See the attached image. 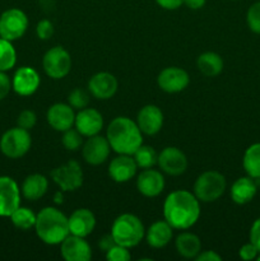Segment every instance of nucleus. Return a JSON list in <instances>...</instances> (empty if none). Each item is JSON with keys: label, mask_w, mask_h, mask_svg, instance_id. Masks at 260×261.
I'll return each mask as SVG.
<instances>
[{"label": "nucleus", "mask_w": 260, "mask_h": 261, "mask_svg": "<svg viewBox=\"0 0 260 261\" xmlns=\"http://www.w3.org/2000/svg\"><path fill=\"white\" fill-rule=\"evenodd\" d=\"M163 217L172 228H190L198 222L200 217L199 200L190 191H172L168 194L163 204Z\"/></svg>", "instance_id": "1"}, {"label": "nucleus", "mask_w": 260, "mask_h": 261, "mask_svg": "<svg viewBox=\"0 0 260 261\" xmlns=\"http://www.w3.org/2000/svg\"><path fill=\"white\" fill-rule=\"evenodd\" d=\"M106 138L111 149L119 154L133 155L143 144L142 132L137 122L125 116L116 117L110 122Z\"/></svg>", "instance_id": "2"}, {"label": "nucleus", "mask_w": 260, "mask_h": 261, "mask_svg": "<svg viewBox=\"0 0 260 261\" xmlns=\"http://www.w3.org/2000/svg\"><path fill=\"white\" fill-rule=\"evenodd\" d=\"M38 239L46 245H59L70 234L69 218L59 209L47 206L36 216L35 224Z\"/></svg>", "instance_id": "3"}, {"label": "nucleus", "mask_w": 260, "mask_h": 261, "mask_svg": "<svg viewBox=\"0 0 260 261\" xmlns=\"http://www.w3.org/2000/svg\"><path fill=\"white\" fill-rule=\"evenodd\" d=\"M111 234L117 245L127 247H134L142 241L145 231L142 221L134 214L125 213L117 217L111 227Z\"/></svg>", "instance_id": "4"}, {"label": "nucleus", "mask_w": 260, "mask_h": 261, "mask_svg": "<svg viewBox=\"0 0 260 261\" xmlns=\"http://www.w3.org/2000/svg\"><path fill=\"white\" fill-rule=\"evenodd\" d=\"M226 190V178L218 171L203 172L195 181L194 195L199 201L212 203L221 198Z\"/></svg>", "instance_id": "5"}, {"label": "nucleus", "mask_w": 260, "mask_h": 261, "mask_svg": "<svg viewBox=\"0 0 260 261\" xmlns=\"http://www.w3.org/2000/svg\"><path fill=\"white\" fill-rule=\"evenodd\" d=\"M31 144H32V139L28 130L17 126L7 130L2 135L0 150L5 157L17 160V158L23 157L30 150Z\"/></svg>", "instance_id": "6"}, {"label": "nucleus", "mask_w": 260, "mask_h": 261, "mask_svg": "<svg viewBox=\"0 0 260 261\" xmlns=\"http://www.w3.org/2000/svg\"><path fill=\"white\" fill-rule=\"evenodd\" d=\"M28 28V18L23 10L12 8L0 15V37L14 41L22 37Z\"/></svg>", "instance_id": "7"}, {"label": "nucleus", "mask_w": 260, "mask_h": 261, "mask_svg": "<svg viewBox=\"0 0 260 261\" xmlns=\"http://www.w3.org/2000/svg\"><path fill=\"white\" fill-rule=\"evenodd\" d=\"M42 66L45 73L53 79H61L69 74L71 69V58L61 46L50 48L43 55Z\"/></svg>", "instance_id": "8"}, {"label": "nucleus", "mask_w": 260, "mask_h": 261, "mask_svg": "<svg viewBox=\"0 0 260 261\" xmlns=\"http://www.w3.org/2000/svg\"><path fill=\"white\" fill-rule=\"evenodd\" d=\"M51 178L63 191H75L83 184L84 176L76 161H69L51 171Z\"/></svg>", "instance_id": "9"}, {"label": "nucleus", "mask_w": 260, "mask_h": 261, "mask_svg": "<svg viewBox=\"0 0 260 261\" xmlns=\"http://www.w3.org/2000/svg\"><path fill=\"white\" fill-rule=\"evenodd\" d=\"M20 206V189L8 176L0 177V217H10Z\"/></svg>", "instance_id": "10"}, {"label": "nucleus", "mask_w": 260, "mask_h": 261, "mask_svg": "<svg viewBox=\"0 0 260 261\" xmlns=\"http://www.w3.org/2000/svg\"><path fill=\"white\" fill-rule=\"evenodd\" d=\"M158 166L170 176H180L188 168L185 153L176 147H167L158 154Z\"/></svg>", "instance_id": "11"}, {"label": "nucleus", "mask_w": 260, "mask_h": 261, "mask_svg": "<svg viewBox=\"0 0 260 261\" xmlns=\"http://www.w3.org/2000/svg\"><path fill=\"white\" fill-rule=\"evenodd\" d=\"M157 83L160 88L167 93H178L189 86L190 76L184 69L170 66L161 71L157 78Z\"/></svg>", "instance_id": "12"}, {"label": "nucleus", "mask_w": 260, "mask_h": 261, "mask_svg": "<svg viewBox=\"0 0 260 261\" xmlns=\"http://www.w3.org/2000/svg\"><path fill=\"white\" fill-rule=\"evenodd\" d=\"M61 256L66 261H89L92 257V250L84 237L69 234L61 242Z\"/></svg>", "instance_id": "13"}, {"label": "nucleus", "mask_w": 260, "mask_h": 261, "mask_svg": "<svg viewBox=\"0 0 260 261\" xmlns=\"http://www.w3.org/2000/svg\"><path fill=\"white\" fill-rule=\"evenodd\" d=\"M110 143L107 138L101 135L89 137L83 145V158L87 163L92 166H98L106 162L110 154Z\"/></svg>", "instance_id": "14"}, {"label": "nucleus", "mask_w": 260, "mask_h": 261, "mask_svg": "<svg viewBox=\"0 0 260 261\" xmlns=\"http://www.w3.org/2000/svg\"><path fill=\"white\" fill-rule=\"evenodd\" d=\"M41 83L40 75L31 66H22L14 73L12 88L19 96H31L38 89Z\"/></svg>", "instance_id": "15"}, {"label": "nucleus", "mask_w": 260, "mask_h": 261, "mask_svg": "<svg viewBox=\"0 0 260 261\" xmlns=\"http://www.w3.org/2000/svg\"><path fill=\"white\" fill-rule=\"evenodd\" d=\"M137 189L147 198H155L165 189V177L160 171L144 168L137 178Z\"/></svg>", "instance_id": "16"}, {"label": "nucleus", "mask_w": 260, "mask_h": 261, "mask_svg": "<svg viewBox=\"0 0 260 261\" xmlns=\"http://www.w3.org/2000/svg\"><path fill=\"white\" fill-rule=\"evenodd\" d=\"M75 129L83 137H93L97 135L103 127V117L94 109H82L75 115Z\"/></svg>", "instance_id": "17"}, {"label": "nucleus", "mask_w": 260, "mask_h": 261, "mask_svg": "<svg viewBox=\"0 0 260 261\" xmlns=\"http://www.w3.org/2000/svg\"><path fill=\"white\" fill-rule=\"evenodd\" d=\"M137 125L140 132L145 135H154L162 129L163 114L160 107L154 105H147L138 112Z\"/></svg>", "instance_id": "18"}, {"label": "nucleus", "mask_w": 260, "mask_h": 261, "mask_svg": "<svg viewBox=\"0 0 260 261\" xmlns=\"http://www.w3.org/2000/svg\"><path fill=\"white\" fill-rule=\"evenodd\" d=\"M117 79L106 71L94 74L88 82L89 92L98 99H109L114 97L117 91Z\"/></svg>", "instance_id": "19"}, {"label": "nucleus", "mask_w": 260, "mask_h": 261, "mask_svg": "<svg viewBox=\"0 0 260 261\" xmlns=\"http://www.w3.org/2000/svg\"><path fill=\"white\" fill-rule=\"evenodd\" d=\"M138 166L130 154H120L110 162L109 175L115 182H127L135 176Z\"/></svg>", "instance_id": "20"}, {"label": "nucleus", "mask_w": 260, "mask_h": 261, "mask_svg": "<svg viewBox=\"0 0 260 261\" xmlns=\"http://www.w3.org/2000/svg\"><path fill=\"white\" fill-rule=\"evenodd\" d=\"M75 121L73 107L66 103H55L48 109L47 122L56 132H65L70 129Z\"/></svg>", "instance_id": "21"}, {"label": "nucleus", "mask_w": 260, "mask_h": 261, "mask_svg": "<svg viewBox=\"0 0 260 261\" xmlns=\"http://www.w3.org/2000/svg\"><path fill=\"white\" fill-rule=\"evenodd\" d=\"M96 227V217L89 209H76L69 217V231L71 234L87 237L93 232Z\"/></svg>", "instance_id": "22"}, {"label": "nucleus", "mask_w": 260, "mask_h": 261, "mask_svg": "<svg viewBox=\"0 0 260 261\" xmlns=\"http://www.w3.org/2000/svg\"><path fill=\"white\" fill-rule=\"evenodd\" d=\"M257 193V182L250 176L237 178L231 188V198L239 205L250 203Z\"/></svg>", "instance_id": "23"}, {"label": "nucleus", "mask_w": 260, "mask_h": 261, "mask_svg": "<svg viewBox=\"0 0 260 261\" xmlns=\"http://www.w3.org/2000/svg\"><path fill=\"white\" fill-rule=\"evenodd\" d=\"M172 227L166 221H157L148 228L145 233L148 245L153 249H162L172 239Z\"/></svg>", "instance_id": "24"}, {"label": "nucleus", "mask_w": 260, "mask_h": 261, "mask_svg": "<svg viewBox=\"0 0 260 261\" xmlns=\"http://www.w3.org/2000/svg\"><path fill=\"white\" fill-rule=\"evenodd\" d=\"M48 189V181L41 173H33L27 176L22 184L20 193L27 200L35 201L42 198Z\"/></svg>", "instance_id": "25"}, {"label": "nucleus", "mask_w": 260, "mask_h": 261, "mask_svg": "<svg viewBox=\"0 0 260 261\" xmlns=\"http://www.w3.org/2000/svg\"><path fill=\"white\" fill-rule=\"evenodd\" d=\"M175 245L178 254L186 259H195L199 252L201 251L200 239L190 232H184V233L178 234Z\"/></svg>", "instance_id": "26"}, {"label": "nucleus", "mask_w": 260, "mask_h": 261, "mask_svg": "<svg viewBox=\"0 0 260 261\" xmlns=\"http://www.w3.org/2000/svg\"><path fill=\"white\" fill-rule=\"evenodd\" d=\"M198 69L200 70L201 74L205 76H217L222 70H223V60L221 56L216 53H208L201 54L196 61Z\"/></svg>", "instance_id": "27"}, {"label": "nucleus", "mask_w": 260, "mask_h": 261, "mask_svg": "<svg viewBox=\"0 0 260 261\" xmlns=\"http://www.w3.org/2000/svg\"><path fill=\"white\" fill-rule=\"evenodd\" d=\"M242 166L247 176L252 178H260V143H255L245 150Z\"/></svg>", "instance_id": "28"}, {"label": "nucleus", "mask_w": 260, "mask_h": 261, "mask_svg": "<svg viewBox=\"0 0 260 261\" xmlns=\"http://www.w3.org/2000/svg\"><path fill=\"white\" fill-rule=\"evenodd\" d=\"M10 219H12L13 226L22 231H27V229L35 227L36 224V214L30 208H24V206H19L18 209H15L10 216Z\"/></svg>", "instance_id": "29"}, {"label": "nucleus", "mask_w": 260, "mask_h": 261, "mask_svg": "<svg viewBox=\"0 0 260 261\" xmlns=\"http://www.w3.org/2000/svg\"><path fill=\"white\" fill-rule=\"evenodd\" d=\"M134 161L138 167L140 168H152L158 162V154L154 148L149 145H140L134 152Z\"/></svg>", "instance_id": "30"}, {"label": "nucleus", "mask_w": 260, "mask_h": 261, "mask_svg": "<svg viewBox=\"0 0 260 261\" xmlns=\"http://www.w3.org/2000/svg\"><path fill=\"white\" fill-rule=\"evenodd\" d=\"M17 61V53L12 41L0 37V71L10 70Z\"/></svg>", "instance_id": "31"}, {"label": "nucleus", "mask_w": 260, "mask_h": 261, "mask_svg": "<svg viewBox=\"0 0 260 261\" xmlns=\"http://www.w3.org/2000/svg\"><path fill=\"white\" fill-rule=\"evenodd\" d=\"M63 138H61V142L63 145L65 147V149L68 150H76L82 144H83V140L82 137L83 135L78 132L76 129H68L65 132H63Z\"/></svg>", "instance_id": "32"}, {"label": "nucleus", "mask_w": 260, "mask_h": 261, "mask_svg": "<svg viewBox=\"0 0 260 261\" xmlns=\"http://www.w3.org/2000/svg\"><path fill=\"white\" fill-rule=\"evenodd\" d=\"M69 105H70L73 109H86L89 103V96L84 89L82 88H75L70 92L68 97Z\"/></svg>", "instance_id": "33"}, {"label": "nucleus", "mask_w": 260, "mask_h": 261, "mask_svg": "<svg viewBox=\"0 0 260 261\" xmlns=\"http://www.w3.org/2000/svg\"><path fill=\"white\" fill-rule=\"evenodd\" d=\"M246 22L250 30L260 35V2L254 3L246 13Z\"/></svg>", "instance_id": "34"}, {"label": "nucleus", "mask_w": 260, "mask_h": 261, "mask_svg": "<svg viewBox=\"0 0 260 261\" xmlns=\"http://www.w3.org/2000/svg\"><path fill=\"white\" fill-rule=\"evenodd\" d=\"M105 254H106V259L109 261H127L132 259L127 247H124L117 244L114 247H111L109 251L105 252Z\"/></svg>", "instance_id": "35"}, {"label": "nucleus", "mask_w": 260, "mask_h": 261, "mask_svg": "<svg viewBox=\"0 0 260 261\" xmlns=\"http://www.w3.org/2000/svg\"><path fill=\"white\" fill-rule=\"evenodd\" d=\"M36 121H37L36 114L33 111H31V110H24V111H22L17 119L18 126L25 130L32 129L36 125Z\"/></svg>", "instance_id": "36"}, {"label": "nucleus", "mask_w": 260, "mask_h": 261, "mask_svg": "<svg viewBox=\"0 0 260 261\" xmlns=\"http://www.w3.org/2000/svg\"><path fill=\"white\" fill-rule=\"evenodd\" d=\"M36 33H37L40 40H48V38L53 37L54 24L51 23V20L48 19L40 20V22L37 23V27H36Z\"/></svg>", "instance_id": "37"}, {"label": "nucleus", "mask_w": 260, "mask_h": 261, "mask_svg": "<svg viewBox=\"0 0 260 261\" xmlns=\"http://www.w3.org/2000/svg\"><path fill=\"white\" fill-rule=\"evenodd\" d=\"M239 255L242 260H246V261L254 260V259H256L257 255H259V250H257L256 247L251 244V242H249V244L244 245V246L240 249Z\"/></svg>", "instance_id": "38"}, {"label": "nucleus", "mask_w": 260, "mask_h": 261, "mask_svg": "<svg viewBox=\"0 0 260 261\" xmlns=\"http://www.w3.org/2000/svg\"><path fill=\"white\" fill-rule=\"evenodd\" d=\"M10 89H12V81L5 74V71H0V101L9 94Z\"/></svg>", "instance_id": "39"}, {"label": "nucleus", "mask_w": 260, "mask_h": 261, "mask_svg": "<svg viewBox=\"0 0 260 261\" xmlns=\"http://www.w3.org/2000/svg\"><path fill=\"white\" fill-rule=\"evenodd\" d=\"M250 242L259 250L260 252V218L252 223L251 229H250Z\"/></svg>", "instance_id": "40"}, {"label": "nucleus", "mask_w": 260, "mask_h": 261, "mask_svg": "<svg viewBox=\"0 0 260 261\" xmlns=\"http://www.w3.org/2000/svg\"><path fill=\"white\" fill-rule=\"evenodd\" d=\"M155 3L166 10H175L184 4V0H155Z\"/></svg>", "instance_id": "41"}, {"label": "nucleus", "mask_w": 260, "mask_h": 261, "mask_svg": "<svg viewBox=\"0 0 260 261\" xmlns=\"http://www.w3.org/2000/svg\"><path fill=\"white\" fill-rule=\"evenodd\" d=\"M115 245H116V242H115L114 237H112L111 233L105 234V236L102 237V239L99 240V242H98L99 249H101L103 252L109 251V250L111 249V247H114Z\"/></svg>", "instance_id": "42"}, {"label": "nucleus", "mask_w": 260, "mask_h": 261, "mask_svg": "<svg viewBox=\"0 0 260 261\" xmlns=\"http://www.w3.org/2000/svg\"><path fill=\"white\" fill-rule=\"evenodd\" d=\"M196 261H221L222 256H219L216 251H203V252H199L198 256L195 257Z\"/></svg>", "instance_id": "43"}, {"label": "nucleus", "mask_w": 260, "mask_h": 261, "mask_svg": "<svg viewBox=\"0 0 260 261\" xmlns=\"http://www.w3.org/2000/svg\"><path fill=\"white\" fill-rule=\"evenodd\" d=\"M206 0H184V4L193 10H198L205 5Z\"/></svg>", "instance_id": "44"}, {"label": "nucleus", "mask_w": 260, "mask_h": 261, "mask_svg": "<svg viewBox=\"0 0 260 261\" xmlns=\"http://www.w3.org/2000/svg\"><path fill=\"white\" fill-rule=\"evenodd\" d=\"M54 201H55L56 204H61V203H63V190L58 191V193L55 194V198H54Z\"/></svg>", "instance_id": "45"}, {"label": "nucleus", "mask_w": 260, "mask_h": 261, "mask_svg": "<svg viewBox=\"0 0 260 261\" xmlns=\"http://www.w3.org/2000/svg\"><path fill=\"white\" fill-rule=\"evenodd\" d=\"M259 254H260V252H259ZM256 259H257V260H259V261H260V255H257V257H256Z\"/></svg>", "instance_id": "46"}]
</instances>
